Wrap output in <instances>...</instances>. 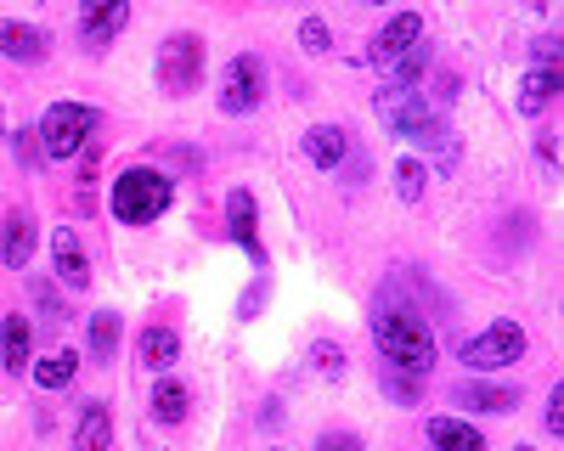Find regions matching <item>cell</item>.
I'll return each mask as SVG.
<instances>
[{"label": "cell", "mask_w": 564, "mask_h": 451, "mask_svg": "<svg viewBox=\"0 0 564 451\" xmlns=\"http://www.w3.org/2000/svg\"><path fill=\"white\" fill-rule=\"evenodd\" d=\"M74 373H79V350H52L45 361H34L40 389H63V384H74Z\"/></svg>", "instance_id": "obj_20"}, {"label": "cell", "mask_w": 564, "mask_h": 451, "mask_svg": "<svg viewBox=\"0 0 564 451\" xmlns=\"http://www.w3.org/2000/svg\"><path fill=\"white\" fill-rule=\"evenodd\" d=\"M423 180H430V175H423V164H417V158H401V164H395V193H401L406 204H417V198H423Z\"/></svg>", "instance_id": "obj_24"}, {"label": "cell", "mask_w": 564, "mask_h": 451, "mask_svg": "<svg viewBox=\"0 0 564 451\" xmlns=\"http://www.w3.org/2000/svg\"><path fill=\"white\" fill-rule=\"evenodd\" d=\"M12 147H18V164L23 169H40V130H12Z\"/></svg>", "instance_id": "obj_26"}, {"label": "cell", "mask_w": 564, "mask_h": 451, "mask_svg": "<svg viewBox=\"0 0 564 451\" xmlns=\"http://www.w3.org/2000/svg\"><path fill=\"white\" fill-rule=\"evenodd\" d=\"M226 220H231V238L243 243V254L254 265H265V243H260V215H254V198L249 193H231L226 198Z\"/></svg>", "instance_id": "obj_10"}, {"label": "cell", "mask_w": 564, "mask_h": 451, "mask_svg": "<svg viewBox=\"0 0 564 451\" xmlns=\"http://www.w3.org/2000/svg\"><path fill=\"white\" fill-rule=\"evenodd\" d=\"M536 63H542V68H553V63H558V40H553V34H547V40H536Z\"/></svg>", "instance_id": "obj_31"}, {"label": "cell", "mask_w": 564, "mask_h": 451, "mask_svg": "<svg viewBox=\"0 0 564 451\" xmlns=\"http://www.w3.org/2000/svg\"><path fill=\"white\" fill-rule=\"evenodd\" d=\"M300 45H305L311 57H322V52H327V23H322V18H305V23H300Z\"/></svg>", "instance_id": "obj_27"}, {"label": "cell", "mask_w": 564, "mask_h": 451, "mask_svg": "<svg viewBox=\"0 0 564 451\" xmlns=\"http://www.w3.org/2000/svg\"><path fill=\"white\" fill-rule=\"evenodd\" d=\"M135 355H141V367L170 373V361L181 355V333H175V328H148V333L135 339Z\"/></svg>", "instance_id": "obj_17"}, {"label": "cell", "mask_w": 564, "mask_h": 451, "mask_svg": "<svg viewBox=\"0 0 564 451\" xmlns=\"http://www.w3.org/2000/svg\"><path fill=\"white\" fill-rule=\"evenodd\" d=\"M345 153H350V135H345L339 124H311V130H305V158H311L316 169L345 164Z\"/></svg>", "instance_id": "obj_15"}, {"label": "cell", "mask_w": 564, "mask_h": 451, "mask_svg": "<svg viewBox=\"0 0 564 451\" xmlns=\"http://www.w3.org/2000/svg\"><path fill=\"white\" fill-rule=\"evenodd\" d=\"M316 451H361V440L345 435V429H334V435H322V440H316Z\"/></svg>", "instance_id": "obj_29"}, {"label": "cell", "mask_w": 564, "mask_h": 451, "mask_svg": "<svg viewBox=\"0 0 564 451\" xmlns=\"http://www.w3.org/2000/svg\"><path fill=\"white\" fill-rule=\"evenodd\" d=\"M384 395H395V400H417V384H412L406 373H384Z\"/></svg>", "instance_id": "obj_28"}, {"label": "cell", "mask_w": 564, "mask_h": 451, "mask_svg": "<svg viewBox=\"0 0 564 451\" xmlns=\"http://www.w3.org/2000/svg\"><path fill=\"white\" fill-rule=\"evenodd\" d=\"M170 198H175V180L159 175V169H124V175L113 180V215H119L124 226L159 220V215L170 209Z\"/></svg>", "instance_id": "obj_3"}, {"label": "cell", "mask_w": 564, "mask_h": 451, "mask_svg": "<svg viewBox=\"0 0 564 451\" xmlns=\"http://www.w3.org/2000/svg\"><path fill=\"white\" fill-rule=\"evenodd\" d=\"M311 361H316L322 378H339V373H345V350H339L334 339H316V344H311Z\"/></svg>", "instance_id": "obj_25"}, {"label": "cell", "mask_w": 564, "mask_h": 451, "mask_svg": "<svg viewBox=\"0 0 564 451\" xmlns=\"http://www.w3.org/2000/svg\"><path fill=\"white\" fill-rule=\"evenodd\" d=\"M108 440H113V413L102 400H85L74 424V451H108Z\"/></svg>", "instance_id": "obj_14"}, {"label": "cell", "mask_w": 564, "mask_h": 451, "mask_svg": "<svg viewBox=\"0 0 564 451\" xmlns=\"http://www.w3.org/2000/svg\"><path fill=\"white\" fill-rule=\"evenodd\" d=\"M417 40H423V18H417V12H401V18H390V23L379 29V40H372V52H367V57L379 63V68H395Z\"/></svg>", "instance_id": "obj_8"}, {"label": "cell", "mask_w": 564, "mask_h": 451, "mask_svg": "<svg viewBox=\"0 0 564 451\" xmlns=\"http://www.w3.org/2000/svg\"><path fill=\"white\" fill-rule=\"evenodd\" d=\"M525 350H531V339H525L520 322H491L486 333H475V339L463 344V361H468L475 373H497V367L525 361Z\"/></svg>", "instance_id": "obj_5"}, {"label": "cell", "mask_w": 564, "mask_h": 451, "mask_svg": "<svg viewBox=\"0 0 564 451\" xmlns=\"http://www.w3.org/2000/svg\"><path fill=\"white\" fill-rule=\"evenodd\" d=\"M542 418H547V435H564V395H558V389L547 395V413H542Z\"/></svg>", "instance_id": "obj_30"}, {"label": "cell", "mask_w": 564, "mask_h": 451, "mask_svg": "<svg viewBox=\"0 0 564 451\" xmlns=\"http://www.w3.org/2000/svg\"><path fill=\"white\" fill-rule=\"evenodd\" d=\"M204 79V40L198 34H170L159 45V85L170 97H193Z\"/></svg>", "instance_id": "obj_6"}, {"label": "cell", "mask_w": 564, "mask_h": 451, "mask_svg": "<svg viewBox=\"0 0 564 451\" xmlns=\"http://www.w3.org/2000/svg\"><path fill=\"white\" fill-rule=\"evenodd\" d=\"M0 355H7L12 373L29 367V316H7V328H0Z\"/></svg>", "instance_id": "obj_21"}, {"label": "cell", "mask_w": 564, "mask_h": 451, "mask_svg": "<svg viewBox=\"0 0 564 451\" xmlns=\"http://www.w3.org/2000/svg\"><path fill=\"white\" fill-rule=\"evenodd\" d=\"M119 355V316L97 310L90 316V361H113Z\"/></svg>", "instance_id": "obj_23"}, {"label": "cell", "mask_w": 564, "mask_h": 451, "mask_svg": "<svg viewBox=\"0 0 564 451\" xmlns=\"http://www.w3.org/2000/svg\"><path fill=\"white\" fill-rule=\"evenodd\" d=\"M0 260L12 271H23L34 260V215H23V209L7 215V226H0Z\"/></svg>", "instance_id": "obj_13"}, {"label": "cell", "mask_w": 564, "mask_h": 451, "mask_svg": "<svg viewBox=\"0 0 564 451\" xmlns=\"http://www.w3.org/2000/svg\"><path fill=\"white\" fill-rule=\"evenodd\" d=\"M513 451H531V446H513Z\"/></svg>", "instance_id": "obj_33"}, {"label": "cell", "mask_w": 564, "mask_h": 451, "mask_svg": "<svg viewBox=\"0 0 564 451\" xmlns=\"http://www.w3.org/2000/svg\"><path fill=\"white\" fill-rule=\"evenodd\" d=\"M372 344H379V355L390 361V373H406V378H423L435 367V333L430 322H423L417 310H406L401 299H379V310H372Z\"/></svg>", "instance_id": "obj_1"}, {"label": "cell", "mask_w": 564, "mask_h": 451, "mask_svg": "<svg viewBox=\"0 0 564 451\" xmlns=\"http://www.w3.org/2000/svg\"><path fill=\"white\" fill-rule=\"evenodd\" d=\"M124 23H130V7H124V0H108V7L79 12V40L90 45V52H102V45H108Z\"/></svg>", "instance_id": "obj_11"}, {"label": "cell", "mask_w": 564, "mask_h": 451, "mask_svg": "<svg viewBox=\"0 0 564 451\" xmlns=\"http://www.w3.org/2000/svg\"><path fill=\"white\" fill-rule=\"evenodd\" d=\"M430 446L435 451H486V435L463 418H430Z\"/></svg>", "instance_id": "obj_16"}, {"label": "cell", "mask_w": 564, "mask_h": 451, "mask_svg": "<svg viewBox=\"0 0 564 451\" xmlns=\"http://www.w3.org/2000/svg\"><path fill=\"white\" fill-rule=\"evenodd\" d=\"M452 400L468 406V413H520V389L508 384H457Z\"/></svg>", "instance_id": "obj_12"}, {"label": "cell", "mask_w": 564, "mask_h": 451, "mask_svg": "<svg viewBox=\"0 0 564 451\" xmlns=\"http://www.w3.org/2000/svg\"><path fill=\"white\" fill-rule=\"evenodd\" d=\"M45 52H52V34L34 29V23H18V18H0V57L7 63H45Z\"/></svg>", "instance_id": "obj_9"}, {"label": "cell", "mask_w": 564, "mask_h": 451, "mask_svg": "<svg viewBox=\"0 0 564 451\" xmlns=\"http://www.w3.org/2000/svg\"><path fill=\"white\" fill-rule=\"evenodd\" d=\"M379 119L395 130V135H406V142H417L423 153H452V130L441 124V113L417 97V90H379Z\"/></svg>", "instance_id": "obj_2"}, {"label": "cell", "mask_w": 564, "mask_h": 451, "mask_svg": "<svg viewBox=\"0 0 564 451\" xmlns=\"http://www.w3.org/2000/svg\"><path fill=\"white\" fill-rule=\"evenodd\" d=\"M90 130H97V108L85 102H52L40 119V153L45 158H79V147L90 142Z\"/></svg>", "instance_id": "obj_4"}, {"label": "cell", "mask_w": 564, "mask_h": 451, "mask_svg": "<svg viewBox=\"0 0 564 451\" xmlns=\"http://www.w3.org/2000/svg\"><path fill=\"white\" fill-rule=\"evenodd\" d=\"M553 97H558V68H536V74H525V90H520V113H542Z\"/></svg>", "instance_id": "obj_22"}, {"label": "cell", "mask_w": 564, "mask_h": 451, "mask_svg": "<svg viewBox=\"0 0 564 451\" xmlns=\"http://www.w3.org/2000/svg\"><path fill=\"white\" fill-rule=\"evenodd\" d=\"M52 254H57V277H63L68 288H90V260H85V249H79L74 232H57Z\"/></svg>", "instance_id": "obj_18"}, {"label": "cell", "mask_w": 564, "mask_h": 451, "mask_svg": "<svg viewBox=\"0 0 564 451\" xmlns=\"http://www.w3.org/2000/svg\"><path fill=\"white\" fill-rule=\"evenodd\" d=\"M260 97H265V63H260L254 52L231 57L226 74H220V108H226V113H254Z\"/></svg>", "instance_id": "obj_7"}, {"label": "cell", "mask_w": 564, "mask_h": 451, "mask_svg": "<svg viewBox=\"0 0 564 451\" xmlns=\"http://www.w3.org/2000/svg\"><path fill=\"white\" fill-rule=\"evenodd\" d=\"M260 299H265V283H254V288L243 294V316H254V310H260Z\"/></svg>", "instance_id": "obj_32"}, {"label": "cell", "mask_w": 564, "mask_h": 451, "mask_svg": "<svg viewBox=\"0 0 564 451\" xmlns=\"http://www.w3.org/2000/svg\"><path fill=\"white\" fill-rule=\"evenodd\" d=\"M186 413H193V389L175 384V378H159V389H153V418L175 429V424H186Z\"/></svg>", "instance_id": "obj_19"}]
</instances>
